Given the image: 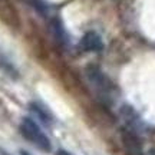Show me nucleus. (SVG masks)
<instances>
[{"instance_id":"1","label":"nucleus","mask_w":155,"mask_h":155,"mask_svg":"<svg viewBox=\"0 0 155 155\" xmlns=\"http://www.w3.org/2000/svg\"><path fill=\"white\" fill-rule=\"evenodd\" d=\"M20 131L25 135V138L29 139L30 142H33L36 147H39L43 151H50L52 145H50L49 138L43 134V131L39 128V125L33 119L30 118H23L22 125H20Z\"/></svg>"},{"instance_id":"2","label":"nucleus","mask_w":155,"mask_h":155,"mask_svg":"<svg viewBox=\"0 0 155 155\" xmlns=\"http://www.w3.org/2000/svg\"><path fill=\"white\" fill-rule=\"evenodd\" d=\"M88 78L91 79V82L94 83V86L96 88V91L104 96H108L111 92V83L106 79V76L104 73L98 71V69H89L88 71Z\"/></svg>"},{"instance_id":"3","label":"nucleus","mask_w":155,"mask_h":155,"mask_svg":"<svg viewBox=\"0 0 155 155\" xmlns=\"http://www.w3.org/2000/svg\"><path fill=\"white\" fill-rule=\"evenodd\" d=\"M102 39L96 32H88L81 39V48L86 52H98L102 49Z\"/></svg>"},{"instance_id":"4","label":"nucleus","mask_w":155,"mask_h":155,"mask_svg":"<svg viewBox=\"0 0 155 155\" xmlns=\"http://www.w3.org/2000/svg\"><path fill=\"white\" fill-rule=\"evenodd\" d=\"M52 28H53V35H55V38L58 39L61 43H63V42H65V30L62 28V23L59 22V20H55L53 25H52Z\"/></svg>"},{"instance_id":"5","label":"nucleus","mask_w":155,"mask_h":155,"mask_svg":"<svg viewBox=\"0 0 155 155\" xmlns=\"http://www.w3.org/2000/svg\"><path fill=\"white\" fill-rule=\"evenodd\" d=\"M58 155H73V154H71L69 151H65V150H59V151H58Z\"/></svg>"},{"instance_id":"6","label":"nucleus","mask_w":155,"mask_h":155,"mask_svg":"<svg viewBox=\"0 0 155 155\" xmlns=\"http://www.w3.org/2000/svg\"><path fill=\"white\" fill-rule=\"evenodd\" d=\"M147 155H155V148H151V150L147 152Z\"/></svg>"},{"instance_id":"7","label":"nucleus","mask_w":155,"mask_h":155,"mask_svg":"<svg viewBox=\"0 0 155 155\" xmlns=\"http://www.w3.org/2000/svg\"><path fill=\"white\" fill-rule=\"evenodd\" d=\"M20 154H22V155H30V154H29V152H26V151H22Z\"/></svg>"}]
</instances>
